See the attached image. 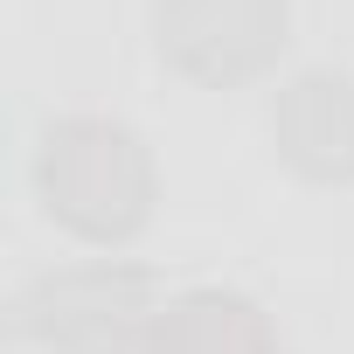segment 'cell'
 Segmentation results:
<instances>
[{"label":"cell","mask_w":354,"mask_h":354,"mask_svg":"<svg viewBox=\"0 0 354 354\" xmlns=\"http://www.w3.org/2000/svg\"><path fill=\"white\" fill-rule=\"evenodd\" d=\"M139 313H146V278L111 271V264L49 271L21 292V333L42 347H70V354H118Z\"/></svg>","instance_id":"cell-2"},{"label":"cell","mask_w":354,"mask_h":354,"mask_svg":"<svg viewBox=\"0 0 354 354\" xmlns=\"http://www.w3.org/2000/svg\"><path fill=\"white\" fill-rule=\"evenodd\" d=\"M153 354H264V333H257L243 299L195 292L181 306H167V319L153 333Z\"/></svg>","instance_id":"cell-5"},{"label":"cell","mask_w":354,"mask_h":354,"mask_svg":"<svg viewBox=\"0 0 354 354\" xmlns=\"http://www.w3.org/2000/svg\"><path fill=\"white\" fill-rule=\"evenodd\" d=\"M271 132L306 174H354V77L306 70L271 111Z\"/></svg>","instance_id":"cell-4"},{"label":"cell","mask_w":354,"mask_h":354,"mask_svg":"<svg viewBox=\"0 0 354 354\" xmlns=\"http://www.w3.org/2000/svg\"><path fill=\"white\" fill-rule=\"evenodd\" d=\"M35 195H42L49 223H63L91 243H118L146 223L153 174H146L132 125H118V118H49L42 139H35Z\"/></svg>","instance_id":"cell-1"},{"label":"cell","mask_w":354,"mask_h":354,"mask_svg":"<svg viewBox=\"0 0 354 354\" xmlns=\"http://www.w3.org/2000/svg\"><path fill=\"white\" fill-rule=\"evenodd\" d=\"M285 42V0H160V49L195 77H243Z\"/></svg>","instance_id":"cell-3"}]
</instances>
